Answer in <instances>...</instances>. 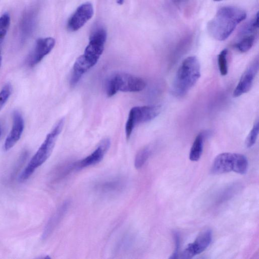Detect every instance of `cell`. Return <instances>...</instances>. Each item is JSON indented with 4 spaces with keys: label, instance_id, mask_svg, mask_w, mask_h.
<instances>
[{
    "label": "cell",
    "instance_id": "1",
    "mask_svg": "<svg viewBox=\"0 0 259 259\" xmlns=\"http://www.w3.org/2000/svg\"><path fill=\"white\" fill-rule=\"evenodd\" d=\"M247 17L245 12L236 7L225 6L218 10L215 17L207 24L209 34L215 39L223 41Z\"/></svg>",
    "mask_w": 259,
    "mask_h": 259
},
{
    "label": "cell",
    "instance_id": "2",
    "mask_svg": "<svg viewBox=\"0 0 259 259\" xmlns=\"http://www.w3.org/2000/svg\"><path fill=\"white\" fill-rule=\"evenodd\" d=\"M201 65L196 56H189L181 64L174 77L172 90L177 96H183L195 85L201 76Z\"/></svg>",
    "mask_w": 259,
    "mask_h": 259
},
{
    "label": "cell",
    "instance_id": "3",
    "mask_svg": "<svg viewBox=\"0 0 259 259\" xmlns=\"http://www.w3.org/2000/svg\"><path fill=\"white\" fill-rule=\"evenodd\" d=\"M64 124V119L62 118L47 135L41 146L21 174L19 178L21 182L28 180L37 168L42 165L49 158L54 149L57 139L62 131Z\"/></svg>",
    "mask_w": 259,
    "mask_h": 259
},
{
    "label": "cell",
    "instance_id": "4",
    "mask_svg": "<svg viewBox=\"0 0 259 259\" xmlns=\"http://www.w3.org/2000/svg\"><path fill=\"white\" fill-rule=\"evenodd\" d=\"M146 81L141 77L125 73H118L113 75L107 83V94L111 97L119 92H137L146 87Z\"/></svg>",
    "mask_w": 259,
    "mask_h": 259
},
{
    "label": "cell",
    "instance_id": "5",
    "mask_svg": "<svg viewBox=\"0 0 259 259\" xmlns=\"http://www.w3.org/2000/svg\"><path fill=\"white\" fill-rule=\"evenodd\" d=\"M248 161L244 155L235 153L220 154L215 159L211 172L214 174H222L231 171L244 174L248 169Z\"/></svg>",
    "mask_w": 259,
    "mask_h": 259
},
{
    "label": "cell",
    "instance_id": "6",
    "mask_svg": "<svg viewBox=\"0 0 259 259\" xmlns=\"http://www.w3.org/2000/svg\"><path fill=\"white\" fill-rule=\"evenodd\" d=\"M107 39V32L103 28L96 29L90 37L89 44L82 56L88 67L95 66L105 49Z\"/></svg>",
    "mask_w": 259,
    "mask_h": 259
},
{
    "label": "cell",
    "instance_id": "7",
    "mask_svg": "<svg viewBox=\"0 0 259 259\" xmlns=\"http://www.w3.org/2000/svg\"><path fill=\"white\" fill-rule=\"evenodd\" d=\"M161 112L160 106L135 107L130 111L125 127L127 139L130 138L135 127L142 123L151 121L157 118Z\"/></svg>",
    "mask_w": 259,
    "mask_h": 259
},
{
    "label": "cell",
    "instance_id": "8",
    "mask_svg": "<svg viewBox=\"0 0 259 259\" xmlns=\"http://www.w3.org/2000/svg\"><path fill=\"white\" fill-rule=\"evenodd\" d=\"M56 45L54 38L48 37L38 39L35 46L27 59V63L30 67H34L53 50Z\"/></svg>",
    "mask_w": 259,
    "mask_h": 259
},
{
    "label": "cell",
    "instance_id": "9",
    "mask_svg": "<svg viewBox=\"0 0 259 259\" xmlns=\"http://www.w3.org/2000/svg\"><path fill=\"white\" fill-rule=\"evenodd\" d=\"M94 15V9L92 3L87 2L76 9L67 23V29L71 32L78 31Z\"/></svg>",
    "mask_w": 259,
    "mask_h": 259
},
{
    "label": "cell",
    "instance_id": "10",
    "mask_svg": "<svg viewBox=\"0 0 259 259\" xmlns=\"http://www.w3.org/2000/svg\"><path fill=\"white\" fill-rule=\"evenodd\" d=\"M259 68V58L257 57L249 65L243 73L234 90L233 96L237 98L247 93L251 90Z\"/></svg>",
    "mask_w": 259,
    "mask_h": 259
},
{
    "label": "cell",
    "instance_id": "11",
    "mask_svg": "<svg viewBox=\"0 0 259 259\" xmlns=\"http://www.w3.org/2000/svg\"><path fill=\"white\" fill-rule=\"evenodd\" d=\"M212 240V232L205 230L199 235L196 240L189 244L184 251L181 258L189 259L205 251Z\"/></svg>",
    "mask_w": 259,
    "mask_h": 259
},
{
    "label": "cell",
    "instance_id": "12",
    "mask_svg": "<svg viewBox=\"0 0 259 259\" xmlns=\"http://www.w3.org/2000/svg\"><path fill=\"white\" fill-rule=\"evenodd\" d=\"M111 146L109 139L103 140L97 148L90 155L82 160L74 163L75 169L80 170L100 162L109 150Z\"/></svg>",
    "mask_w": 259,
    "mask_h": 259
},
{
    "label": "cell",
    "instance_id": "13",
    "mask_svg": "<svg viewBox=\"0 0 259 259\" xmlns=\"http://www.w3.org/2000/svg\"><path fill=\"white\" fill-rule=\"evenodd\" d=\"M24 127V120L21 114L18 111H15L13 114L12 129L4 145L5 151L10 150L17 144L23 133Z\"/></svg>",
    "mask_w": 259,
    "mask_h": 259
},
{
    "label": "cell",
    "instance_id": "14",
    "mask_svg": "<svg viewBox=\"0 0 259 259\" xmlns=\"http://www.w3.org/2000/svg\"><path fill=\"white\" fill-rule=\"evenodd\" d=\"M36 12L31 8L25 12L20 23V34L22 40L27 38L33 32L36 22Z\"/></svg>",
    "mask_w": 259,
    "mask_h": 259
},
{
    "label": "cell",
    "instance_id": "15",
    "mask_svg": "<svg viewBox=\"0 0 259 259\" xmlns=\"http://www.w3.org/2000/svg\"><path fill=\"white\" fill-rule=\"evenodd\" d=\"M70 202L67 201L59 207L55 214L50 219L44 231V238H47L58 225L65 214L67 212Z\"/></svg>",
    "mask_w": 259,
    "mask_h": 259
},
{
    "label": "cell",
    "instance_id": "16",
    "mask_svg": "<svg viewBox=\"0 0 259 259\" xmlns=\"http://www.w3.org/2000/svg\"><path fill=\"white\" fill-rule=\"evenodd\" d=\"M125 183L121 178H113L101 183L97 186L98 191L105 194H113L124 189Z\"/></svg>",
    "mask_w": 259,
    "mask_h": 259
},
{
    "label": "cell",
    "instance_id": "17",
    "mask_svg": "<svg viewBox=\"0 0 259 259\" xmlns=\"http://www.w3.org/2000/svg\"><path fill=\"white\" fill-rule=\"evenodd\" d=\"M204 136V133L201 132L194 140L189 153V159L191 161L196 162L201 158L203 151Z\"/></svg>",
    "mask_w": 259,
    "mask_h": 259
},
{
    "label": "cell",
    "instance_id": "18",
    "mask_svg": "<svg viewBox=\"0 0 259 259\" xmlns=\"http://www.w3.org/2000/svg\"><path fill=\"white\" fill-rule=\"evenodd\" d=\"M255 41L254 35L244 37L236 45V48L240 53H245L249 51L253 46Z\"/></svg>",
    "mask_w": 259,
    "mask_h": 259
},
{
    "label": "cell",
    "instance_id": "19",
    "mask_svg": "<svg viewBox=\"0 0 259 259\" xmlns=\"http://www.w3.org/2000/svg\"><path fill=\"white\" fill-rule=\"evenodd\" d=\"M151 153L149 147H145L140 150L137 153L135 160V166L139 169L145 164Z\"/></svg>",
    "mask_w": 259,
    "mask_h": 259
},
{
    "label": "cell",
    "instance_id": "20",
    "mask_svg": "<svg viewBox=\"0 0 259 259\" xmlns=\"http://www.w3.org/2000/svg\"><path fill=\"white\" fill-rule=\"evenodd\" d=\"M10 17L8 13H5L0 17V44L3 41L10 24Z\"/></svg>",
    "mask_w": 259,
    "mask_h": 259
},
{
    "label": "cell",
    "instance_id": "21",
    "mask_svg": "<svg viewBox=\"0 0 259 259\" xmlns=\"http://www.w3.org/2000/svg\"><path fill=\"white\" fill-rule=\"evenodd\" d=\"M227 56L228 50L225 49L220 53L218 57L219 71L222 76H225L228 74Z\"/></svg>",
    "mask_w": 259,
    "mask_h": 259
},
{
    "label": "cell",
    "instance_id": "22",
    "mask_svg": "<svg viewBox=\"0 0 259 259\" xmlns=\"http://www.w3.org/2000/svg\"><path fill=\"white\" fill-rule=\"evenodd\" d=\"M259 28V14L258 12L255 17L247 24L243 26L240 31V35H250L254 33Z\"/></svg>",
    "mask_w": 259,
    "mask_h": 259
},
{
    "label": "cell",
    "instance_id": "23",
    "mask_svg": "<svg viewBox=\"0 0 259 259\" xmlns=\"http://www.w3.org/2000/svg\"><path fill=\"white\" fill-rule=\"evenodd\" d=\"M259 132V123H255L251 131L245 140V145L247 148H252L256 143Z\"/></svg>",
    "mask_w": 259,
    "mask_h": 259
},
{
    "label": "cell",
    "instance_id": "24",
    "mask_svg": "<svg viewBox=\"0 0 259 259\" xmlns=\"http://www.w3.org/2000/svg\"><path fill=\"white\" fill-rule=\"evenodd\" d=\"M12 93V86L10 84H6L0 92V111L8 100Z\"/></svg>",
    "mask_w": 259,
    "mask_h": 259
},
{
    "label": "cell",
    "instance_id": "25",
    "mask_svg": "<svg viewBox=\"0 0 259 259\" xmlns=\"http://www.w3.org/2000/svg\"><path fill=\"white\" fill-rule=\"evenodd\" d=\"M174 237L175 241V250L173 254L170 257V259L177 258L178 256L179 248H180V237H179V235L178 234V233H176V232L174 233Z\"/></svg>",
    "mask_w": 259,
    "mask_h": 259
},
{
    "label": "cell",
    "instance_id": "26",
    "mask_svg": "<svg viewBox=\"0 0 259 259\" xmlns=\"http://www.w3.org/2000/svg\"><path fill=\"white\" fill-rule=\"evenodd\" d=\"M117 3L119 5H122L124 3V0H116Z\"/></svg>",
    "mask_w": 259,
    "mask_h": 259
},
{
    "label": "cell",
    "instance_id": "27",
    "mask_svg": "<svg viewBox=\"0 0 259 259\" xmlns=\"http://www.w3.org/2000/svg\"><path fill=\"white\" fill-rule=\"evenodd\" d=\"M2 61V57L1 52H0V68H1V66Z\"/></svg>",
    "mask_w": 259,
    "mask_h": 259
},
{
    "label": "cell",
    "instance_id": "28",
    "mask_svg": "<svg viewBox=\"0 0 259 259\" xmlns=\"http://www.w3.org/2000/svg\"><path fill=\"white\" fill-rule=\"evenodd\" d=\"M1 133H2L1 128V127H0V137H1Z\"/></svg>",
    "mask_w": 259,
    "mask_h": 259
},
{
    "label": "cell",
    "instance_id": "29",
    "mask_svg": "<svg viewBox=\"0 0 259 259\" xmlns=\"http://www.w3.org/2000/svg\"><path fill=\"white\" fill-rule=\"evenodd\" d=\"M174 1L176 2H180V1H182V0H174Z\"/></svg>",
    "mask_w": 259,
    "mask_h": 259
},
{
    "label": "cell",
    "instance_id": "30",
    "mask_svg": "<svg viewBox=\"0 0 259 259\" xmlns=\"http://www.w3.org/2000/svg\"><path fill=\"white\" fill-rule=\"evenodd\" d=\"M214 1H222V0H214Z\"/></svg>",
    "mask_w": 259,
    "mask_h": 259
}]
</instances>
